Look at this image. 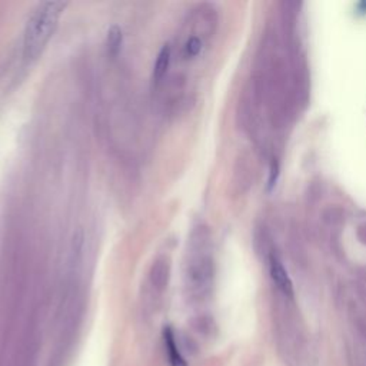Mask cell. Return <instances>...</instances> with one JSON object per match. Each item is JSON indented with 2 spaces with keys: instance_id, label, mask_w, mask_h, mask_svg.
<instances>
[{
  "instance_id": "ba28073f",
  "label": "cell",
  "mask_w": 366,
  "mask_h": 366,
  "mask_svg": "<svg viewBox=\"0 0 366 366\" xmlns=\"http://www.w3.org/2000/svg\"><path fill=\"white\" fill-rule=\"evenodd\" d=\"M152 284L157 288V289H164L168 284V269L164 263H156L153 266V270H152Z\"/></svg>"
},
{
  "instance_id": "277c9868",
  "label": "cell",
  "mask_w": 366,
  "mask_h": 366,
  "mask_svg": "<svg viewBox=\"0 0 366 366\" xmlns=\"http://www.w3.org/2000/svg\"><path fill=\"white\" fill-rule=\"evenodd\" d=\"M214 31H202L198 33H192L186 37L185 43L182 46V55L186 59L199 58L204 49V39L212 35Z\"/></svg>"
},
{
  "instance_id": "8992f818",
  "label": "cell",
  "mask_w": 366,
  "mask_h": 366,
  "mask_svg": "<svg viewBox=\"0 0 366 366\" xmlns=\"http://www.w3.org/2000/svg\"><path fill=\"white\" fill-rule=\"evenodd\" d=\"M172 60V48L169 44H165L162 51L159 52L156 63H155V71H153V76L156 80H162L166 76V72L169 69Z\"/></svg>"
},
{
  "instance_id": "6da1fadb",
  "label": "cell",
  "mask_w": 366,
  "mask_h": 366,
  "mask_svg": "<svg viewBox=\"0 0 366 366\" xmlns=\"http://www.w3.org/2000/svg\"><path fill=\"white\" fill-rule=\"evenodd\" d=\"M66 8L63 2L42 3L31 16L25 36H23V55L26 59H36L53 36L59 19Z\"/></svg>"
},
{
  "instance_id": "7a4b0ae2",
  "label": "cell",
  "mask_w": 366,
  "mask_h": 366,
  "mask_svg": "<svg viewBox=\"0 0 366 366\" xmlns=\"http://www.w3.org/2000/svg\"><path fill=\"white\" fill-rule=\"evenodd\" d=\"M215 274V265L214 259L208 254H200L195 256L188 269V286L191 288L192 293L203 295L208 292Z\"/></svg>"
},
{
  "instance_id": "3957f363",
  "label": "cell",
  "mask_w": 366,
  "mask_h": 366,
  "mask_svg": "<svg viewBox=\"0 0 366 366\" xmlns=\"http://www.w3.org/2000/svg\"><path fill=\"white\" fill-rule=\"evenodd\" d=\"M268 262H269V273L272 282L277 285L278 290L292 299L293 297V284L289 278V274L281 261V256L277 250H270L268 255Z\"/></svg>"
},
{
  "instance_id": "52a82bcc",
  "label": "cell",
  "mask_w": 366,
  "mask_h": 366,
  "mask_svg": "<svg viewBox=\"0 0 366 366\" xmlns=\"http://www.w3.org/2000/svg\"><path fill=\"white\" fill-rule=\"evenodd\" d=\"M122 42H123V35L122 29L119 26H112L107 32V49L110 55L116 56L122 48Z\"/></svg>"
},
{
  "instance_id": "5b68a950",
  "label": "cell",
  "mask_w": 366,
  "mask_h": 366,
  "mask_svg": "<svg viewBox=\"0 0 366 366\" xmlns=\"http://www.w3.org/2000/svg\"><path fill=\"white\" fill-rule=\"evenodd\" d=\"M164 339H165V348L168 352L171 366H188V362L185 360V358L182 356V354L179 351L175 333L171 328H166L164 331Z\"/></svg>"
}]
</instances>
